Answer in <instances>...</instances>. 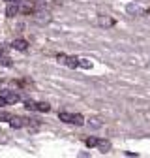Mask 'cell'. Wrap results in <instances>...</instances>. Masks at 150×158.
Masks as SVG:
<instances>
[{
	"mask_svg": "<svg viewBox=\"0 0 150 158\" xmlns=\"http://www.w3.org/2000/svg\"><path fill=\"white\" fill-rule=\"evenodd\" d=\"M90 126L92 128H101V118H98V117L90 118Z\"/></svg>",
	"mask_w": 150,
	"mask_h": 158,
	"instance_id": "13",
	"label": "cell"
},
{
	"mask_svg": "<svg viewBox=\"0 0 150 158\" xmlns=\"http://www.w3.org/2000/svg\"><path fill=\"white\" fill-rule=\"evenodd\" d=\"M79 68H92V62L88 60V58H79Z\"/></svg>",
	"mask_w": 150,
	"mask_h": 158,
	"instance_id": "12",
	"label": "cell"
},
{
	"mask_svg": "<svg viewBox=\"0 0 150 158\" xmlns=\"http://www.w3.org/2000/svg\"><path fill=\"white\" fill-rule=\"evenodd\" d=\"M11 47L17 49V51H26L28 49V42H26V40H13Z\"/></svg>",
	"mask_w": 150,
	"mask_h": 158,
	"instance_id": "5",
	"label": "cell"
},
{
	"mask_svg": "<svg viewBox=\"0 0 150 158\" xmlns=\"http://www.w3.org/2000/svg\"><path fill=\"white\" fill-rule=\"evenodd\" d=\"M85 145L86 147H98V137H86V139H85Z\"/></svg>",
	"mask_w": 150,
	"mask_h": 158,
	"instance_id": "10",
	"label": "cell"
},
{
	"mask_svg": "<svg viewBox=\"0 0 150 158\" xmlns=\"http://www.w3.org/2000/svg\"><path fill=\"white\" fill-rule=\"evenodd\" d=\"M98 25L101 28H111V27H115V19L109 17V15H100L98 17Z\"/></svg>",
	"mask_w": 150,
	"mask_h": 158,
	"instance_id": "4",
	"label": "cell"
},
{
	"mask_svg": "<svg viewBox=\"0 0 150 158\" xmlns=\"http://www.w3.org/2000/svg\"><path fill=\"white\" fill-rule=\"evenodd\" d=\"M10 118H11V115L8 111H0V121L2 123H10Z\"/></svg>",
	"mask_w": 150,
	"mask_h": 158,
	"instance_id": "14",
	"label": "cell"
},
{
	"mask_svg": "<svg viewBox=\"0 0 150 158\" xmlns=\"http://www.w3.org/2000/svg\"><path fill=\"white\" fill-rule=\"evenodd\" d=\"M0 64H2V66H11V58L0 53Z\"/></svg>",
	"mask_w": 150,
	"mask_h": 158,
	"instance_id": "11",
	"label": "cell"
},
{
	"mask_svg": "<svg viewBox=\"0 0 150 158\" xmlns=\"http://www.w3.org/2000/svg\"><path fill=\"white\" fill-rule=\"evenodd\" d=\"M58 118H60V121H64V123H68V124H71V121H73V113L60 111V113H58Z\"/></svg>",
	"mask_w": 150,
	"mask_h": 158,
	"instance_id": "8",
	"label": "cell"
},
{
	"mask_svg": "<svg viewBox=\"0 0 150 158\" xmlns=\"http://www.w3.org/2000/svg\"><path fill=\"white\" fill-rule=\"evenodd\" d=\"M19 11H23V13H32L34 11V6L30 4V2H21V6H19Z\"/></svg>",
	"mask_w": 150,
	"mask_h": 158,
	"instance_id": "9",
	"label": "cell"
},
{
	"mask_svg": "<svg viewBox=\"0 0 150 158\" xmlns=\"http://www.w3.org/2000/svg\"><path fill=\"white\" fill-rule=\"evenodd\" d=\"M6 2H10V0H6Z\"/></svg>",
	"mask_w": 150,
	"mask_h": 158,
	"instance_id": "17",
	"label": "cell"
},
{
	"mask_svg": "<svg viewBox=\"0 0 150 158\" xmlns=\"http://www.w3.org/2000/svg\"><path fill=\"white\" fill-rule=\"evenodd\" d=\"M0 96L6 100V104H17L19 100H21V96H19L17 92H13V90H8V89H4V90H0Z\"/></svg>",
	"mask_w": 150,
	"mask_h": 158,
	"instance_id": "2",
	"label": "cell"
},
{
	"mask_svg": "<svg viewBox=\"0 0 150 158\" xmlns=\"http://www.w3.org/2000/svg\"><path fill=\"white\" fill-rule=\"evenodd\" d=\"M25 107L28 111H40V113H49L51 111V106L47 102H32V100H26L25 102Z\"/></svg>",
	"mask_w": 150,
	"mask_h": 158,
	"instance_id": "1",
	"label": "cell"
},
{
	"mask_svg": "<svg viewBox=\"0 0 150 158\" xmlns=\"http://www.w3.org/2000/svg\"><path fill=\"white\" fill-rule=\"evenodd\" d=\"M2 106H8V104H6V100H4V98L0 96V107H2Z\"/></svg>",
	"mask_w": 150,
	"mask_h": 158,
	"instance_id": "15",
	"label": "cell"
},
{
	"mask_svg": "<svg viewBox=\"0 0 150 158\" xmlns=\"http://www.w3.org/2000/svg\"><path fill=\"white\" fill-rule=\"evenodd\" d=\"M10 2H15V4H21L23 0H10Z\"/></svg>",
	"mask_w": 150,
	"mask_h": 158,
	"instance_id": "16",
	"label": "cell"
},
{
	"mask_svg": "<svg viewBox=\"0 0 150 158\" xmlns=\"http://www.w3.org/2000/svg\"><path fill=\"white\" fill-rule=\"evenodd\" d=\"M28 124H30V118H26V117H13L11 115V118H10L11 128H23V126H28Z\"/></svg>",
	"mask_w": 150,
	"mask_h": 158,
	"instance_id": "3",
	"label": "cell"
},
{
	"mask_svg": "<svg viewBox=\"0 0 150 158\" xmlns=\"http://www.w3.org/2000/svg\"><path fill=\"white\" fill-rule=\"evenodd\" d=\"M111 147H112V145H111V141H107V139H98V149H100V152H103V154H105V152H109V151H111Z\"/></svg>",
	"mask_w": 150,
	"mask_h": 158,
	"instance_id": "7",
	"label": "cell"
},
{
	"mask_svg": "<svg viewBox=\"0 0 150 158\" xmlns=\"http://www.w3.org/2000/svg\"><path fill=\"white\" fill-rule=\"evenodd\" d=\"M17 13H19V4L10 2V4H8V8H6V15H8V17H15Z\"/></svg>",
	"mask_w": 150,
	"mask_h": 158,
	"instance_id": "6",
	"label": "cell"
}]
</instances>
